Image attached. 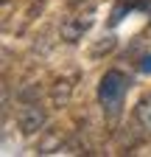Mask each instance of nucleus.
<instances>
[{
  "instance_id": "20e7f679",
  "label": "nucleus",
  "mask_w": 151,
  "mask_h": 157,
  "mask_svg": "<svg viewBox=\"0 0 151 157\" xmlns=\"http://www.w3.org/2000/svg\"><path fill=\"white\" fill-rule=\"evenodd\" d=\"M134 118H137V124L151 135V95H145L143 101L134 107Z\"/></svg>"
},
{
  "instance_id": "39448f33",
  "label": "nucleus",
  "mask_w": 151,
  "mask_h": 157,
  "mask_svg": "<svg viewBox=\"0 0 151 157\" xmlns=\"http://www.w3.org/2000/svg\"><path fill=\"white\" fill-rule=\"evenodd\" d=\"M112 48H115V39H112V36H106V39H104V42H101V45H98L95 51H92V53H95V56H98V53H104V51H112Z\"/></svg>"
},
{
  "instance_id": "7ed1b4c3",
  "label": "nucleus",
  "mask_w": 151,
  "mask_h": 157,
  "mask_svg": "<svg viewBox=\"0 0 151 157\" xmlns=\"http://www.w3.org/2000/svg\"><path fill=\"white\" fill-rule=\"evenodd\" d=\"M90 25H92V20L90 17H64L62 20V28H59V34H62V39L64 42H79V39L90 31Z\"/></svg>"
},
{
  "instance_id": "f03ea898",
  "label": "nucleus",
  "mask_w": 151,
  "mask_h": 157,
  "mask_svg": "<svg viewBox=\"0 0 151 157\" xmlns=\"http://www.w3.org/2000/svg\"><path fill=\"white\" fill-rule=\"evenodd\" d=\"M17 124H20L23 135H36L45 126V107H39L36 101L20 107V112H17Z\"/></svg>"
},
{
  "instance_id": "423d86ee",
  "label": "nucleus",
  "mask_w": 151,
  "mask_h": 157,
  "mask_svg": "<svg viewBox=\"0 0 151 157\" xmlns=\"http://www.w3.org/2000/svg\"><path fill=\"white\" fill-rule=\"evenodd\" d=\"M67 95H70V87H67V84H64V90H62V87L53 90V98H56V101H67Z\"/></svg>"
},
{
  "instance_id": "0eeeda50",
  "label": "nucleus",
  "mask_w": 151,
  "mask_h": 157,
  "mask_svg": "<svg viewBox=\"0 0 151 157\" xmlns=\"http://www.w3.org/2000/svg\"><path fill=\"white\" fill-rule=\"evenodd\" d=\"M140 70H143V73H151V53L140 59Z\"/></svg>"
},
{
  "instance_id": "f257e3e1",
  "label": "nucleus",
  "mask_w": 151,
  "mask_h": 157,
  "mask_svg": "<svg viewBox=\"0 0 151 157\" xmlns=\"http://www.w3.org/2000/svg\"><path fill=\"white\" fill-rule=\"evenodd\" d=\"M129 90V78L120 70H106L101 76V84H98V101L104 107L106 115H118L123 107V95Z\"/></svg>"
}]
</instances>
